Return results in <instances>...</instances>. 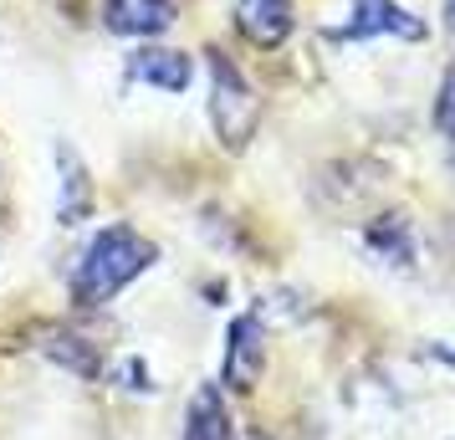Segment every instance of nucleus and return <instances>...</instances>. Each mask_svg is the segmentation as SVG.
I'll return each instance as SVG.
<instances>
[{
	"label": "nucleus",
	"mask_w": 455,
	"mask_h": 440,
	"mask_svg": "<svg viewBox=\"0 0 455 440\" xmlns=\"http://www.w3.org/2000/svg\"><path fill=\"white\" fill-rule=\"evenodd\" d=\"M154 256H159L154 241L139 236L133 226H108V231H98L87 241L77 272H72V302H77L83 313L113 302L128 282H139V276L154 267Z\"/></svg>",
	"instance_id": "obj_1"
},
{
	"label": "nucleus",
	"mask_w": 455,
	"mask_h": 440,
	"mask_svg": "<svg viewBox=\"0 0 455 440\" xmlns=\"http://www.w3.org/2000/svg\"><path fill=\"white\" fill-rule=\"evenodd\" d=\"M210 124H215V139L230 154H241L256 139V124H261V98L235 72L226 52H210Z\"/></svg>",
	"instance_id": "obj_2"
},
{
	"label": "nucleus",
	"mask_w": 455,
	"mask_h": 440,
	"mask_svg": "<svg viewBox=\"0 0 455 440\" xmlns=\"http://www.w3.org/2000/svg\"><path fill=\"white\" fill-rule=\"evenodd\" d=\"M267 369V333H261V317L246 313L230 323V343H226V384L230 389H256V379Z\"/></svg>",
	"instance_id": "obj_3"
},
{
	"label": "nucleus",
	"mask_w": 455,
	"mask_h": 440,
	"mask_svg": "<svg viewBox=\"0 0 455 440\" xmlns=\"http://www.w3.org/2000/svg\"><path fill=\"white\" fill-rule=\"evenodd\" d=\"M404 36V42H419L425 36V21L410 16L404 5L394 0H353V21L338 31V36Z\"/></svg>",
	"instance_id": "obj_4"
},
{
	"label": "nucleus",
	"mask_w": 455,
	"mask_h": 440,
	"mask_svg": "<svg viewBox=\"0 0 455 440\" xmlns=\"http://www.w3.org/2000/svg\"><path fill=\"white\" fill-rule=\"evenodd\" d=\"M103 26L113 36H159L174 26V0H103Z\"/></svg>",
	"instance_id": "obj_5"
},
{
	"label": "nucleus",
	"mask_w": 455,
	"mask_h": 440,
	"mask_svg": "<svg viewBox=\"0 0 455 440\" xmlns=\"http://www.w3.org/2000/svg\"><path fill=\"white\" fill-rule=\"evenodd\" d=\"M235 26H241V36L256 46H282L291 36V0H235Z\"/></svg>",
	"instance_id": "obj_6"
},
{
	"label": "nucleus",
	"mask_w": 455,
	"mask_h": 440,
	"mask_svg": "<svg viewBox=\"0 0 455 440\" xmlns=\"http://www.w3.org/2000/svg\"><path fill=\"white\" fill-rule=\"evenodd\" d=\"M128 83H148L159 87V92H185L189 77H195V67H189L185 52H169V46H144V52H133L128 57Z\"/></svg>",
	"instance_id": "obj_7"
},
{
	"label": "nucleus",
	"mask_w": 455,
	"mask_h": 440,
	"mask_svg": "<svg viewBox=\"0 0 455 440\" xmlns=\"http://www.w3.org/2000/svg\"><path fill=\"white\" fill-rule=\"evenodd\" d=\"M185 440H230V415H226V399H220L215 384L195 389V399H189Z\"/></svg>",
	"instance_id": "obj_8"
},
{
	"label": "nucleus",
	"mask_w": 455,
	"mask_h": 440,
	"mask_svg": "<svg viewBox=\"0 0 455 440\" xmlns=\"http://www.w3.org/2000/svg\"><path fill=\"white\" fill-rule=\"evenodd\" d=\"M57 164H62V205H57V220H62V226H77L87 215V205H92V185H87L83 159L67 144H57Z\"/></svg>",
	"instance_id": "obj_9"
},
{
	"label": "nucleus",
	"mask_w": 455,
	"mask_h": 440,
	"mask_svg": "<svg viewBox=\"0 0 455 440\" xmlns=\"http://www.w3.org/2000/svg\"><path fill=\"white\" fill-rule=\"evenodd\" d=\"M42 354L57 358V364H67L72 374H87V379L103 374V358H98V348H92L87 338H77V333H62V328L42 338Z\"/></svg>",
	"instance_id": "obj_10"
},
{
	"label": "nucleus",
	"mask_w": 455,
	"mask_h": 440,
	"mask_svg": "<svg viewBox=\"0 0 455 440\" xmlns=\"http://www.w3.org/2000/svg\"><path fill=\"white\" fill-rule=\"evenodd\" d=\"M369 246L384 261H394V267H410L414 261V246H410V220L404 215H379L369 226Z\"/></svg>",
	"instance_id": "obj_11"
},
{
	"label": "nucleus",
	"mask_w": 455,
	"mask_h": 440,
	"mask_svg": "<svg viewBox=\"0 0 455 440\" xmlns=\"http://www.w3.org/2000/svg\"><path fill=\"white\" fill-rule=\"evenodd\" d=\"M435 124H440V133H445V139H455V72L445 77V87H440V108H435Z\"/></svg>",
	"instance_id": "obj_12"
},
{
	"label": "nucleus",
	"mask_w": 455,
	"mask_h": 440,
	"mask_svg": "<svg viewBox=\"0 0 455 440\" xmlns=\"http://www.w3.org/2000/svg\"><path fill=\"white\" fill-rule=\"evenodd\" d=\"M445 16H451V31H455V0H445Z\"/></svg>",
	"instance_id": "obj_13"
},
{
	"label": "nucleus",
	"mask_w": 455,
	"mask_h": 440,
	"mask_svg": "<svg viewBox=\"0 0 455 440\" xmlns=\"http://www.w3.org/2000/svg\"><path fill=\"white\" fill-rule=\"evenodd\" d=\"M256 440H261V436H256Z\"/></svg>",
	"instance_id": "obj_14"
}]
</instances>
